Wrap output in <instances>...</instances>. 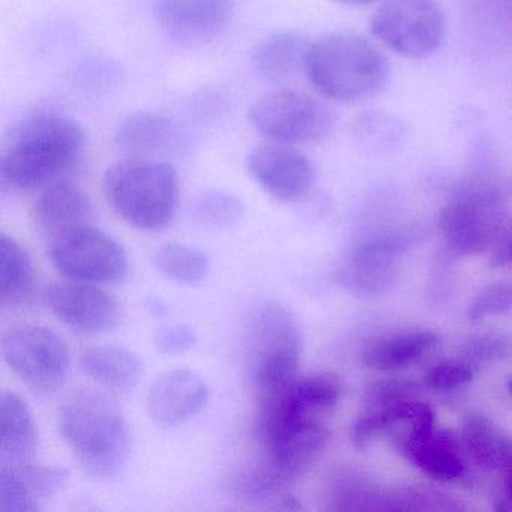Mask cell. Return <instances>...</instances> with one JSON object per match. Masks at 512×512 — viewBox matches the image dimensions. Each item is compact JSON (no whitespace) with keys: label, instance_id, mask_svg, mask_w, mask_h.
Masks as SVG:
<instances>
[{"label":"cell","instance_id":"26","mask_svg":"<svg viewBox=\"0 0 512 512\" xmlns=\"http://www.w3.org/2000/svg\"><path fill=\"white\" fill-rule=\"evenodd\" d=\"M35 283V268L29 251L13 236L0 238V304L17 305L28 298Z\"/></svg>","mask_w":512,"mask_h":512},{"label":"cell","instance_id":"37","mask_svg":"<svg viewBox=\"0 0 512 512\" xmlns=\"http://www.w3.org/2000/svg\"><path fill=\"white\" fill-rule=\"evenodd\" d=\"M199 337L190 325H167L155 334V347L163 355H181L196 346Z\"/></svg>","mask_w":512,"mask_h":512},{"label":"cell","instance_id":"42","mask_svg":"<svg viewBox=\"0 0 512 512\" xmlns=\"http://www.w3.org/2000/svg\"><path fill=\"white\" fill-rule=\"evenodd\" d=\"M509 391H511V394H512V382L509 383Z\"/></svg>","mask_w":512,"mask_h":512},{"label":"cell","instance_id":"39","mask_svg":"<svg viewBox=\"0 0 512 512\" xmlns=\"http://www.w3.org/2000/svg\"><path fill=\"white\" fill-rule=\"evenodd\" d=\"M148 310L151 311L154 316H164L166 314V305L163 304V301L158 298H151L148 301Z\"/></svg>","mask_w":512,"mask_h":512},{"label":"cell","instance_id":"19","mask_svg":"<svg viewBox=\"0 0 512 512\" xmlns=\"http://www.w3.org/2000/svg\"><path fill=\"white\" fill-rule=\"evenodd\" d=\"M37 424L31 407L14 391L0 395V461L23 464L35 461Z\"/></svg>","mask_w":512,"mask_h":512},{"label":"cell","instance_id":"10","mask_svg":"<svg viewBox=\"0 0 512 512\" xmlns=\"http://www.w3.org/2000/svg\"><path fill=\"white\" fill-rule=\"evenodd\" d=\"M446 23L434 0H386L371 20V32L406 58H427L445 38Z\"/></svg>","mask_w":512,"mask_h":512},{"label":"cell","instance_id":"14","mask_svg":"<svg viewBox=\"0 0 512 512\" xmlns=\"http://www.w3.org/2000/svg\"><path fill=\"white\" fill-rule=\"evenodd\" d=\"M412 230H382L350 250L338 268V280L358 293H376L389 286L397 257L412 244Z\"/></svg>","mask_w":512,"mask_h":512},{"label":"cell","instance_id":"20","mask_svg":"<svg viewBox=\"0 0 512 512\" xmlns=\"http://www.w3.org/2000/svg\"><path fill=\"white\" fill-rule=\"evenodd\" d=\"M115 142L127 157L160 158L178 146L179 131L158 113L137 112L118 125Z\"/></svg>","mask_w":512,"mask_h":512},{"label":"cell","instance_id":"32","mask_svg":"<svg viewBox=\"0 0 512 512\" xmlns=\"http://www.w3.org/2000/svg\"><path fill=\"white\" fill-rule=\"evenodd\" d=\"M0 463L13 467L17 475L25 481L32 493L40 500L58 493L68 482V472L64 467L44 466L35 461L23 464L5 463V461H0Z\"/></svg>","mask_w":512,"mask_h":512},{"label":"cell","instance_id":"30","mask_svg":"<svg viewBox=\"0 0 512 512\" xmlns=\"http://www.w3.org/2000/svg\"><path fill=\"white\" fill-rule=\"evenodd\" d=\"M244 214L242 200L227 191H205L191 203V217L205 226L230 227L239 223Z\"/></svg>","mask_w":512,"mask_h":512},{"label":"cell","instance_id":"6","mask_svg":"<svg viewBox=\"0 0 512 512\" xmlns=\"http://www.w3.org/2000/svg\"><path fill=\"white\" fill-rule=\"evenodd\" d=\"M2 355L26 388L41 397L55 394L70 374V347L47 326H13L2 338Z\"/></svg>","mask_w":512,"mask_h":512},{"label":"cell","instance_id":"8","mask_svg":"<svg viewBox=\"0 0 512 512\" xmlns=\"http://www.w3.org/2000/svg\"><path fill=\"white\" fill-rule=\"evenodd\" d=\"M248 121L269 142L293 146L325 139L334 125L332 113L322 101L293 89L262 95L251 104Z\"/></svg>","mask_w":512,"mask_h":512},{"label":"cell","instance_id":"12","mask_svg":"<svg viewBox=\"0 0 512 512\" xmlns=\"http://www.w3.org/2000/svg\"><path fill=\"white\" fill-rule=\"evenodd\" d=\"M253 181L269 196L284 203L304 200L316 181L310 158L298 146L269 142L254 146L245 158Z\"/></svg>","mask_w":512,"mask_h":512},{"label":"cell","instance_id":"36","mask_svg":"<svg viewBox=\"0 0 512 512\" xmlns=\"http://www.w3.org/2000/svg\"><path fill=\"white\" fill-rule=\"evenodd\" d=\"M419 391L418 383L407 379H383L365 391V400L371 407L385 406L409 400Z\"/></svg>","mask_w":512,"mask_h":512},{"label":"cell","instance_id":"25","mask_svg":"<svg viewBox=\"0 0 512 512\" xmlns=\"http://www.w3.org/2000/svg\"><path fill=\"white\" fill-rule=\"evenodd\" d=\"M460 442L464 452L484 469L506 470L512 466V439L487 416H467L461 424Z\"/></svg>","mask_w":512,"mask_h":512},{"label":"cell","instance_id":"9","mask_svg":"<svg viewBox=\"0 0 512 512\" xmlns=\"http://www.w3.org/2000/svg\"><path fill=\"white\" fill-rule=\"evenodd\" d=\"M257 430L265 449V463L287 485L299 481L313 469L331 439L320 418L259 415Z\"/></svg>","mask_w":512,"mask_h":512},{"label":"cell","instance_id":"41","mask_svg":"<svg viewBox=\"0 0 512 512\" xmlns=\"http://www.w3.org/2000/svg\"><path fill=\"white\" fill-rule=\"evenodd\" d=\"M337 2L344 5H355V7H358V5L370 4L373 0H337Z\"/></svg>","mask_w":512,"mask_h":512},{"label":"cell","instance_id":"24","mask_svg":"<svg viewBox=\"0 0 512 512\" xmlns=\"http://www.w3.org/2000/svg\"><path fill=\"white\" fill-rule=\"evenodd\" d=\"M434 412L422 401L409 400L385 406L371 407L370 412L358 419L352 428V442L358 448H365L377 437L391 431L398 424H409L410 428L434 424Z\"/></svg>","mask_w":512,"mask_h":512},{"label":"cell","instance_id":"13","mask_svg":"<svg viewBox=\"0 0 512 512\" xmlns=\"http://www.w3.org/2000/svg\"><path fill=\"white\" fill-rule=\"evenodd\" d=\"M47 302L53 314L79 334H104L121 320L118 299L100 284L58 281L47 290Z\"/></svg>","mask_w":512,"mask_h":512},{"label":"cell","instance_id":"28","mask_svg":"<svg viewBox=\"0 0 512 512\" xmlns=\"http://www.w3.org/2000/svg\"><path fill=\"white\" fill-rule=\"evenodd\" d=\"M388 496L368 479L347 470L332 475L328 485L332 511H388Z\"/></svg>","mask_w":512,"mask_h":512},{"label":"cell","instance_id":"4","mask_svg":"<svg viewBox=\"0 0 512 512\" xmlns=\"http://www.w3.org/2000/svg\"><path fill=\"white\" fill-rule=\"evenodd\" d=\"M103 193L125 223L145 232H158L175 220L178 173L161 158L127 157L104 173Z\"/></svg>","mask_w":512,"mask_h":512},{"label":"cell","instance_id":"1","mask_svg":"<svg viewBox=\"0 0 512 512\" xmlns=\"http://www.w3.org/2000/svg\"><path fill=\"white\" fill-rule=\"evenodd\" d=\"M85 146V131L71 116L56 112L29 116L5 139L0 178L14 190L41 191L65 178Z\"/></svg>","mask_w":512,"mask_h":512},{"label":"cell","instance_id":"38","mask_svg":"<svg viewBox=\"0 0 512 512\" xmlns=\"http://www.w3.org/2000/svg\"><path fill=\"white\" fill-rule=\"evenodd\" d=\"M493 263L499 266H512V227H508L497 241Z\"/></svg>","mask_w":512,"mask_h":512},{"label":"cell","instance_id":"35","mask_svg":"<svg viewBox=\"0 0 512 512\" xmlns=\"http://www.w3.org/2000/svg\"><path fill=\"white\" fill-rule=\"evenodd\" d=\"M467 358L476 362H491L512 356V337L505 334H482L470 338L463 346Z\"/></svg>","mask_w":512,"mask_h":512},{"label":"cell","instance_id":"7","mask_svg":"<svg viewBox=\"0 0 512 512\" xmlns=\"http://www.w3.org/2000/svg\"><path fill=\"white\" fill-rule=\"evenodd\" d=\"M50 262L70 280L112 284L128 274V256L113 236L94 224H82L50 236Z\"/></svg>","mask_w":512,"mask_h":512},{"label":"cell","instance_id":"18","mask_svg":"<svg viewBox=\"0 0 512 512\" xmlns=\"http://www.w3.org/2000/svg\"><path fill=\"white\" fill-rule=\"evenodd\" d=\"M94 214L91 197L67 178L43 188L32 205L35 226L49 236L92 223Z\"/></svg>","mask_w":512,"mask_h":512},{"label":"cell","instance_id":"5","mask_svg":"<svg viewBox=\"0 0 512 512\" xmlns=\"http://www.w3.org/2000/svg\"><path fill=\"white\" fill-rule=\"evenodd\" d=\"M302 329L295 314L280 302L257 307L247 328L248 379L260 397L286 388L298 377Z\"/></svg>","mask_w":512,"mask_h":512},{"label":"cell","instance_id":"33","mask_svg":"<svg viewBox=\"0 0 512 512\" xmlns=\"http://www.w3.org/2000/svg\"><path fill=\"white\" fill-rule=\"evenodd\" d=\"M512 310V281H499L484 287L470 302L467 316L473 322Z\"/></svg>","mask_w":512,"mask_h":512},{"label":"cell","instance_id":"2","mask_svg":"<svg viewBox=\"0 0 512 512\" xmlns=\"http://www.w3.org/2000/svg\"><path fill=\"white\" fill-rule=\"evenodd\" d=\"M62 437L83 470L95 478H113L127 464L131 433L112 398L91 388L71 392L59 409Z\"/></svg>","mask_w":512,"mask_h":512},{"label":"cell","instance_id":"23","mask_svg":"<svg viewBox=\"0 0 512 512\" xmlns=\"http://www.w3.org/2000/svg\"><path fill=\"white\" fill-rule=\"evenodd\" d=\"M80 365L86 376L113 391H130L139 385L143 362L133 350L122 346H95L83 352Z\"/></svg>","mask_w":512,"mask_h":512},{"label":"cell","instance_id":"3","mask_svg":"<svg viewBox=\"0 0 512 512\" xmlns=\"http://www.w3.org/2000/svg\"><path fill=\"white\" fill-rule=\"evenodd\" d=\"M304 76L323 97L355 103L373 97L385 86L389 65L367 38L355 32H335L311 43Z\"/></svg>","mask_w":512,"mask_h":512},{"label":"cell","instance_id":"16","mask_svg":"<svg viewBox=\"0 0 512 512\" xmlns=\"http://www.w3.org/2000/svg\"><path fill=\"white\" fill-rule=\"evenodd\" d=\"M209 386L199 373L187 368L167 371L158 377L148 394V412L161 427L182 424L205 409Z\"/></svg>","mask_w":512,"mask_h":512},{"label":"cell","instance_id":"27","mask_svg":"<svg viewBox=\"0 0 512 512\" xmlns=\"http://www.w3.org/2000/svg\"><path fill=\"white\" fill-rule=\"evenodd\" d=\"M286 482L263 461L262 464L245 470L236 479V497L253 506L275 509H299L292 494L286 493Z\"/></svg>","mask_w":512,"mask_h":512},{"label":"cell","instance_id":"22","mask_svg":"<svg viewBox=\"0 0 512 512\" xmlns=\"http://www.w3.org/2000/svg\"><path fill=\"white\" fill-rule=\"evenodd\" d=\"M437 334L425 329L377 338L365 347L362 362L371 370L394 371L410 367L439 346Z\"/></svg>","mask_w":512,"mask_h":512},{"label":"cell","instance_id":"29","mask_svg":"<svg viewBox=\"0 0 512 512\" xmlns=\"http://www.w3.org/2000/svg\"><path fill=\"white\" fill-rule=\"evenodd\" d=\"M154 263L164 277L179 284L200 283L209 272V260L205 253L178 242L161 245L155 251Z\"/></svg>","mask_w":512,"mask_h":512},{"label":"cell","instance_id":"21","mask_svg":"<svg viewBox=\"0 0 512 512\" xmlns=\"http://www.w3.org/2000/svg\"><path fill=\"white\" fill-rule=\"evenodd\" d=\"M310 46V41L295 32H275L254 49V68L271 82H287L305 73Z\"/></svg>","mask_w":512,"mask_h":512},{"label":"cell","instance_id":"31","mask_svg":"<svg viewBox=\"0 0 512 512\" xmlns=\"http://www.w3.org/2000/svg\"><path fill=\"white\" fill-rule=\"evenodd\" d=\"M41 500L8 464L0 463V512H38Z\"/></svg>","mask_w":512,"mask_h":512},{"label":"cell","instance_id":"11","mask_svg":"<svg viewBox=\"0 0 512 512\" xmlns=\"http://www.w3.org/2000/svg\"><path fill=\"white\" fill-rule=\"evenodd\" d=\"M506 211L496 194L472 190L455 197L440 218L449 248L457 254L481 253L505 233Z\"/></svg>","mask_w":512,"mask_h":512},{"label":"cell","instance_id":"17","mask_svg":"<svg viewBox=\"0 0 512 512\" xmlns=\"http://www.w3.org/2000/svg\"><path fill=\"white\" fill-rule=\"evenodd\" d=\"M458 440L434 422L410 428L404 437L403 452L413 466L430 478L454 482L466 475L464 449Z\"/></svg>","mask_w":512,"mask_h":512},{"label":"cell","instance_id":"34","mask_svg":"<svg viewBox=\"0 0 512 512\" xmlns=\"http://www.w3.org/2000/svg\"><path fill=\"white\" fill-rule=\"evenodd\" d=\"M475 377L472 364L464 361H445L434 365L424 376L427 388L437 392H451L469 385Z\"/></svg>","mask_w":512,"mask_h":512},{"label":"cell","instance_id":"40","mask_svg":"<svg viewBox=\"0 0 512 512\" xmlns=\"http://www.w3.org/2000/svg\"><path fill=\"white\" fill-rule=\"evenodd\" d=\"M505 472L506 500H508L509 508H512V466L508 467Z\"/></svg>","mask_w":512,"mask_h":512},{"label":"cell","instance_id":"15","mask_svg":"<svg viewBox=\"0 0 512 512\" xmlns=\"http://www.w3.org/2000/svg\"><path fill=\"white\" fill-rule=\"evenodd\" d=\"M158 23L169 37L199 44L226 31L235 14V0H158Z\"/></svg>","mask_w":512,"mask_h":512}]
</instances>
